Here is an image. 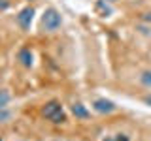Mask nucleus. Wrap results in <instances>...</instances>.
Returning a JSON list of instances; mask_svg holds the SVG:
<instances>
[{
    "mask_svg": "<svg viewBox=\"0 0 151 141\" xmlns=\"http://www.w3.org/2000/svg\"><path fill=\"white\" fill-rule=\"evenodd\" d=\"M138 81L144 88L151 90V70H142L140 75H138Z\"/></svg>",
    "mask_w": 151,
    "mask_h": 141,
    "instance_id": "obj_7",
    "label": "nucleus"
},
{
    "mask_svg": "<svg viewBox=\"0 0 151 141\" xmlns=\"http://www.w3.org/2000/svg\"><path fill=\"white\" fill-rule=\"evenodd\" d=\"M12 102V94L8 88H0V109H6Z\"/></svg>",
    "mask_w": 151,
    "mask_h": 141,
    "instance_id": "obj_9",
    "label": "nucleus"
},
{
    "mask_svg": "<svg viewBox=\"0 0 151 141\" xmlns=\"http://www.w3.org/2000/svg\"><path fill=\"white\" fill-rule=\"evenodd\" d=\"M32 19H34V8H32V6H25L15 15V23L19 25L21 30H28V28H30Z\"/></svg>",
    "mask_w": 151,
    "mask_h": 141,
    "instance_id": "obj_3",
    "label": "nucleus"
},
{
    "mask_svg": "<svg viewBox=\"0 0 151 141\" xmlns=\"http://www.w3.org/2000/svg\"><path fill=\"white\" fill-rule=\"evenodd\" d=\"M6 119H9V113H6L4 109H0V122H6Z\"/></svg>",
    "mask_w": 151,
    "mask_h": 141,
    "instance_id": "obj_10",
    "label": "nucleus"
},
{
    "mask_svg": "<svg viewBox=\"0 0 151 141\" xmlns=\"http://www.w3.org/2000/svg\"><path fill=\"white\" fill-rule=\"evenodd\" d=\"M17 62L23 66V68H30L32 62H34V55H32L30 47H21V49L17 51Z\"/></svg>",
    "mask_w": 151,
    "mask_h": 141,
    "instance_id": "obj_5",
    "label": "nucleus"
},
{
    "mask_svg": "<svg viewBox=\"0 0 151 141\" xmlns=\"http://www.w3.org/2000/svg\"><path fill=\"white\" fill-rule=\"evenodd\" d=\"M102 141H130V135L125 132H117V134H108Z\"/></svg>",
    "mask_w": 151,
    "mask_h": 141,
    "instance_id": "obj_8",
    "label": "nucleus"
},
{
    "mask_svg": "<svg viewBox=\"0 0 151 141\" xmlns=\"http://www.w3.org/2000/svg\"><path fill=\"white\" fill-rule=\"evenodd\" d=\"M106 2H117V0H106Z\"/></svg>",
    "mask_w": 151,
    "mask_h": 141,
    "instance_id": "obj_11",
    "label": "nucleus"
},
{
    "mask_svg": "<svg viewBox=\"0 0 151 141\" xmlns=\"http://www.w3.org/2000/svg\"><path fill=\"white\" fill-rule=\"evenodd\" d=\"M72 115L79 120H85V119L91 117V111H89L81 102H76V103H72Z\"/></svg>",
    "mask_w": 151,
    "mask_h": 141,
    "instance_id": "obj_6",
    "label": "nucleus"
},
{
    "mask_svg": "<svg viewBox=\"0 0 151 141\" xmlns=\"http://www.w3.org/2000/svg\"><path fill=\"white\" fill-rule=\"evenodd\" d=\"M42 117H44L45 120L53 122V124H63V122L68 120V117H66V111L63 107V103L59 100H49L45 102L44 105H42Z\"/></svg>",
    "mask_w": 151,
    "mask_h": 141,
    "instance_id": "obj_1",
    "label": "nucleus"
},
{
    "mask_svg": "<svg viewBox=\"0 0 151 141\" xmlns=\"http://www.w3.org/2000/svg\"><path fill=\"white\" fill-rule=\"evenodd\" d=\"M0 141H2V137H0Z\"/></svg>",
    "mask_w": 151,
    "mask_h": 141,
    "instance_id": "obj_13",
    "label": "nucleus"
},
{
    "mask_svg": "<svg viewBox=\"0 0 151 141\" xmlns=\"http://www.w3.org/2000/svg\"><path fill=\"white\" fill-rule=\"evenodd\" d=\"M91 107H93V111L100 113V115H110V113H113L117 109V105L111 100H108V98H96V100H93Z\"/></svg>",
    "mask_w": 151,
    "mask_h": 141,
    "instance_id": "obj_4",
    "label": "nucleus"
},
{
    "mask_svg": "<svg viewBox=\"0 0 151 141\" xmlns=\"http://www.w3.org/2000/svg\"><path fill=\"white\" fill-rule=\"evenodd\" d=\"M28 2H34V0H28Z\"/></svg>",
    "mask_w": 151,
    "mask_h": 141,
    "instance_id": "obj_12",
    "label": "nucleus"
},
{
    "mask_svg": "<svg viewBox=\"0 0 151 141\" xmlns=\"http://www.w3.org/2000/svg\"><path fill=\"white\" fill-rule=\"evenodd\" d=\"M42 30L44 32H57L60 28V25H63V17H60L59 9L55 8H47L44 11V15H42Z\"/></svg>",
    "mask_w": 151,
    "mask_h": 141,
    "instance_id": "obj_2",
    "label": "nucleus"
}]
</instances>
